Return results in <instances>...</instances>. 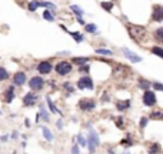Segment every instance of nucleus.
I'll return each instance as SVG.
<instances>
[{
    "label": "nucleus",
    "instance_id": "obj_1",
    "mask_svg": "<svg viewBox=\"0 0 163 154\" xmlns=\"http://www.w3.org/2000/svg\"><path fill=\"white\" fill-rule=\"evenodd\" d=\"M127 32H129L130 37L135 40L136 43L143 44V43H146V42H147V32H146V27L129 23V24H127Z\"/></svg>",
    "mask_w": 163,
    "mask_h": 154
},
{
    "label": "nucleus",
    "instance_id": "obj_2",
    "mask_svg": "<svg viewBox=\"0 0 163 154\" xmlns=\"http://www.w3.org/2000/svg\"><path fill=\"white\" fill-rule=\"evenodd\" d=\"M87 141H89V144H87V146H89V151L93 154V153H94V149H96L99 144H100L97 133L94 131L93 128H89V140H87Z\"/></svg>",
    "mask_w": 163,
    "mask_h": 154
},
{
    "label": "nucleus",
    "instance_id": "obj_3",
    "mask_svg": "<svg viewBox=\"0 0 163 154\" xmlns=\"http://www.w3.org/2000/svg\"><path fill=\"white\" fill-rule=\"evenodd\" d=\"M72 72V64L69 61H60L56 64V73L60 76H66Z\"/></svg>",
    "mask_w": 163,
    "mask_h": 154
},
{
    "label": "nucleus",
    "instance_id": "obj_4",
    "mask_svg": "<svg viewBox=\"0 0 163 154\" xmlns=\"http://www.w3.org/2000/svg\"><path fill=\"white\" fill-rule=\"evenodd\" d=\"M143 104L147 106V107H152V106L156 104V94L150 91V90H146L143 93Z\"/></svg>",
    "mask_w": 163,
    "mask_h": 154
},
{
    "label": "nucleus",
    "instance_id": "obj_5",
    "mask_svg": "<svg viewBox=\"0 0 163 154\" xmlns=\"http://www.w3.org/2000/svg\"><path fill=\"white\" fill-rule=\"evenodd\" d=\"M29 86H30V88L32 90H34V91H39V90H42L44 86V80L42 79V77H32L30 79V82H29Z\"/></svg>",
    "mask_w": 163,
    "mask_h": 154
},
{
    "label": "nucleus",
    "instance_id": "obj_6",
    "mask_svg": "<svg viewBox=\"0 0 163 154\" xmlns=\"http://www.w3.org/2000/svg\"><path fill=\"white\" fill-rule=\"evenodd\" d=\"M152 20H155V22H163V6L162 5L153 6Z\"/></svg>",
    "mask_w": 163,
    "mask_h": 154
},
{
    "label": "nucleus",
    "instance_id": "obj_7",
    "mask_svg": "<svg viewBox=\"0 0 163 154\" xmlns=\"http://www.w3.org/2000/svg\"><path fill=\"white\" fill-rule=\"evenodd\" d=\"M77 87L79 88H89V90H93V80L90 79L89 76H85L79 79V82H77Z\"/></svg>",
    "mask_w": 163,
    "mask_h": 154
},
{
    "label": "nucleus",
    "instance_id": "obj_8",
    "mask_svg": "<svg viewBox=\"0 0 163 154\" xmlns=\"http://www.w3.org/2000/svg\"><path fill=\"white\" fill-rule=\"evenodd\" d=\"M79 107H80L82 110H85V111H92L93 109L96 107V104H94V101H93V100L82 99L80 101H79Z\"/></svg>",
    "mask_w": 163,
    "mask_h": 154
},
{
    "label": "nucleus",
    "instance_id": "obj_9",
    "mask_svg": "<svg viewBox=\"0 0 163 154\" xmlns=\"http://www.w3.org/2000/svg\"><path fill=\"white\" fill-rule=\"evenodd\" d=\"M122 51H123V54H125L130 61H133V63H140V61H142V57H140V56L135 54V53H132L129 49H126V47H125V49L122 50Z\"/></svg>",
    "mask_w": 163,
    "mask_h": 154
},
{
    "label": "nucleus",
    "instance_id": "obj_10",
    "mask_svg": "<svg viewBox=\"0 0 163 154\" xmlns=\"http://www.w3.org/2000/svg\"><path fill=\"white\" fill-rule=\"evenodd\" d=\"M36 100H37V96L34 93H27L24 97H23V104L29 107V106H33L36 103Z\"/></svg>",
    "mask_w": 163,
    "mask_h": 154
},
{
    "label": "nucleus",
    "instance_id": "obj_11",
    "mask_svg": "<svg viewBox=\"0 0 163 154\" xmlns=\"http://www.w3.org/2000/svg\"><path fill=\"white\" fill-rule=\"evenodd\" d=\"M37 70H39V73H42V74H49V73L52 72V64H50L49 61H42L37 66Z\"/></svg>",
    "mask_w": 163,
    "mask_h": 154
},
{
    "label": "nucleus",
    "instance_id": "obj_12",
    "mask_svg": "<svg viewBox=\"0 0 163 154\" xmlns=\"http://www.w3.org/2000/svg\"><path fill=\"white\" fill-rule=\"evenodd\" d=\"M24 82H26V74L22 72L16 73L14 77H13V83H14L16 86H22V84H24Z\"/></svg>",
    "mask_w": 163,
    "mask_h": 154
},
{
    "label": "nucleus",
    "instance_id": "obj_13",
    "mask_svg": "<svg viewBox=\"0 0 163 154\" xmlns=\"http://www.w3.org/2000/svg\"><path fill=\"white\" fill-rule=\"evenodd\" d=\"M149 154H160L162 153V147H160V144L159 143H152L149 146Z\"/></svg>",
    "mask_w": 163,
    "mask_h": 154
},
{
    "label": "nucleus",
    "instance_id": "obj_14",
    "mask_svg": "<svg viewBox=\"0 0 163 154\" xmlns=\"http://www.w3.org/2000/svg\"><path fill=\"white\" fill-rule=\"evenodd\" d=\"M116 107L119 111H123V110H127L130 107V100H125V101H117L116 103Z\"/></svg>",
    "mask_w": 163,
    "mask_h": 154
},
{
    "label": "nucleus",
    "instance_id": "obj_15",
    "mask_svg": "<svg viewBox=\"0 0 163 154\" xmlns=\"http://www.w3.org/2000/svg\"><path fill=\"white\" fill-rule=\"evenodd\" d=\"M150 119L153 120H163V111L162 110H155L150 113Z\"/></svg>",
    "mask_w": 163,
    "mask_h": 154
},
{
    "label": "nucleus",
    "instance_id": "obj_16",
    "mask_svg": "<svg viewBox=\"0 0 163 154\" xmlns=\"http://www.w3.org/2000/svg\"><path fill=\"white\" fill-rule=\"evenodd\" d=\"M150 86H152V83L147 82V80H145V79H140V80H139V87L143 88L145 91H146V90H149V87H150Z\"/></svg>",
    "mask_w": 163,
    "mask_h": 154
},
{
    "label": "nucleus",
    "instance_id": "obj_17",
    "mask_svg": "<svg viewBox=\"0 0 163 154\" xmlns=\"http://www.w3.org/2000/svg\"><path fill=\"white\" fill-rule=\"evenodd\" d=\"M155 40H158L159 43H163V27H159L155 32Z\"/></svg>",
    "mask_w": 163,
    "mask_h": 154
},
{
    "label": "nucleus",
    "instance_id": "obj_18",
    "mask_svg": "<svg viewBox=\"0 0 163 154\" xmlns=\"http://www.w3.org/2000/svg\"><path fill=\"white\" fill-rule=\"evenodd\" d=\"M42 133H43L44 138H46L47 141H52V140H53V134L50 133V130L47 128V127H43V128H42Z\"/></svg>",
    "mask_w": 163,
    "mask_h": 154
},
{
    "label": "nucleus",
    "instance_id": "obj_19",
    "mask_svg": "<svg viewBox=\"0 0 163 154\" xmlns=\"http://www.w3.org/2000/svg\"><path fill=\"white\" fill-rule=\"evenodd\" d=\"M5 100L7 101V103H10L11 100H13V87H9L7 90H6V93H5Z\"/></svg>",
    "mask_w": 163,
    "mask_h": 154
},
{
    "label": "nucleus",
    "instance_id": "obj_20",
    "mask_svg": "<svg viewBox=\"0 0 163 154\" xmlns=\"http://www.w3.org/2000/svg\"><path fill=\"white\" fill-rule=\"evenodd\" d=\"M150 51H152L153 54L159 56L160 59H163V49H162V47H158V46H155V47H152V49H150Z\"/></svg>",
    "mask_w": 163,
    "mask_h": 154
},
{
    "label": "nucleus",
    "instance_id": "obj_21",
    "mask_svg": "<svg viewBox=\"0 0 163 154\" xmlns=\"http://www.w3.org/2000/svg\"><path fill=\"white\" fill-rule=\"evenodd\" d=\"M73 63H75V64H79V66H83V64H85V63H86V61H89V59H87V57H75V59H73Z\"/></svg>",
    "mask_w": 163,
    "mask_h": 154
},
{
    "label": "nucleus",
    "instance_id": "obj_22",
    "mask_svg": "<svg viewBox=\"0 0 163 154\" xmlns=\"http://www.w3.org/2000/svg\"><path fill=\"white\" fill-rule=\"evenodd\" d=\"M9 79V73L6 70L5 67H0V82H3V80H7Z\"/></svg>",
    "mask_w": 163,
    "mask_h": 154
},
{
    "label": "nucleus",
    "instance_id": "obj_23",
    "mask_svg": "<svg viewBox=\"0 0 163 154\" xmlns=\"http://www.w3.org/2000/svg\"><path fill=\"white\" fill-rule=\"evenodd\" d=\"M40 116H42V119H43L44 121H49V114H47V111H46V109H44V106L42 104L40 106Z\"/></svg>",
    "mask_w": 163,
    "mask_h": 154
},
{
    "label": "nucleus",
    "instance_id": "obj_24",
    "mask_svg": "<svg viewBox=\"0 0 163 154\" xmlns=\"http://www.w3.org/2000/svg\"><path fill=\"white\" fill-rule=\"evenodd\" d=\"M100 6H102L106 11H112V9H113V3H110V2H102Z\"/></svg>",
    "mask_w": 163,
    "mask_h": 154
},
{
    "label": "nucleus",
    "instance_id": "obj_25",
    "mask_svg": "<svg viewBox=\"0 0 163 154\" xmlns=\"http://www.w3.org/2000/svg\"><path fill=\"white\" fill-rule=\"evenodd\" d=\"M43 19H44V20H47V22H53V20H54V17L52 16V13H50L49 10L43 11Z\"/></svg>",
    "mask_w": 163,
    "mask_h": 154
},
{
    "label": "nucleus",
    "instance_id": "obj_26",
    "mask_svg": "<svg viewBox=\"0 0 163 154\" xmlns=\"http://www.w3.org/2000/svg\"><path fill=\"white\" fill-rule=\"evenodd\" d=\"M39 6H40V3H39V2H36V0H33V2H30V3H29V10L34 11L39 7Z\"/></svg>",
    "mask_w": 163,
    "mask_h": 154
},
{
    "label": "nucleus",
    "instance_id": "obj_27",
    "mask_svg": "<svg viewBox=\"0 0 163 154\" xmlns=\"http://www.w3.org/2000/svg\"><path fill=\"white\" fill-rule=\"evenodd\" d=\"M70 9H72V10H73V11H75V13H76V14H77V16H79V17H80L82 14H83V10H82L80 7H77V6L72 5V6H70Z\"/></svg>",
    "mask_w": 163,
    "mask_h": 154
},
{
    "label": "nucleus",
    "instance_id": "obj_28",
    "mask_svg": "<svg viewBox=\"0 0 163 154\" xmlns=\"http://www.w3.org/2000/svg\"><path fill=\"white\" fill-rule=\"evenodd\" d=\"M46 101H47V104H49V107H50V110L53 111V113H60V111L57 110V109H56V106H54L53 103H52V100H50L49 97H47V99H46Z\"/></svg>",
    "mask_w": 163,
    "mask_h": 154
},
{
    "label": "nucleus",
    "instance_id": "obj_29",
    "mask_svg": "<svg viewBox=\"0 0 163 154\" xmlns=\"http://www.w3.org/2000/svg\"><path fill=\"white\" fill-rule=\"evenodd\" d=\"M96 53H99V54H106V56L112 54V51L107 50V49H97V50H96Z\"/></svg>",
    "mask_w": 163,
    "mask_h": 154
},
{
    "label": "nucleus",
    "instance_id": "obj_30",
    "mask_svg": "<svg viewBox=\"0 0 163 154\" xmlns=\"http://www.w3.org/2000/svg\"><path fill=\"white\" fill-rule=\"evenodd\" d=\"M72 36H73V37H75V40H76L77 43H80L82 40H83V36H82L80 33H75V32H73V33H70Z\"/></svg>",
    "mask_w": 163,
    "mask_h": 154
},
{
    "label": "nucleus",
    "instance_id": "obj_31",
    "mask_svg": "<svg viewBox=\"0 0 163 154\" xmlns=\"http://www.w3.org/2000/svg\"><path fill=\"white\" fill-rule=\"evenodd\" d=\"M152 86H153V87H155V90H159V91H163V84H162V83L155 82V83H152Z\"/></svg>",
    "mask_w": 163,
    "mask_h": 154
},
{
    "label": "nucleus",
    "instance_id": "obj_32",
    "mask_svg": "<svg viewBox=\"0 0 163 154\" xmlns=\"http://www.w3.org/2000/svg\"><path fill=\"white\" fill-rule=\"evenodd\" d=\"M86 30L87 32H90V33H94V32H96V30H97V29H96V24H87L86 26Z\"/></svg>",
    "mask_w": 163,
    "mask_h": 154
},
{
    "label": "nucleus",
    "instance_id": "obj_33",
    "mask_svg": "<svg viewBox=\"0 0 163 154\" xmlns=\"http://www.w3.org/2000/svg\"><path fill=\"white\" fill-rule=\"evenodd\" d=\"M120 144H122V146H132V141H130V137H127V138H123V140H122V141H120Z\"/></svg>",
    "mask_w": 163,
    "mask_h": 154
},
{
    "label": "nucleus",
    "instance_id": "obj_34",
    "mask_svg": "<svg viewBox=\"0 0 163 154\" xmlns=\"http://www.w3.org/2000/svg\"><path fill=\"white\" fill-rule=\"evenodd\" d=\"M40 6H43V7H50V9H56V6L52 5V3H49V2H42Z\"/></svg>",
    "mask_w": 163,
    "mask_h": 154
},
{
    "label": "nucleus",
    "instance_id": "obj_35",
    "mask_svg": "<svg viewBox=\"0 0 163 154\" xmlns=\"http://www.w3.org/2000/svg\"><path fill=\"white\" fill-rule=\"evenodd\" d=\"M147 120H149L147 117H142V119H140V128H145V127H146Z\"/></svg>",
    "mask_w": 163,
    "mask_h": 154
},
{
    "label": "nucleus",
    "instance_id": "obj_36",
    "mask_svg": "<svg viewBox=\"0 0 163 154\" xmlns=\"http://www.w3.org/2000/svg\"><path fill=\"white\" fill-rule=\"evenodd\" d=\"M77 140H79V144H80V146H86V140H85V137H83L82 134L77 136Z\"/></svg>",
    "mask_w": 163,
    "mask_h": 154
},
{
    "label": "nucleus",
    "instance_id": "obj_37",
    "mask_svg": "<svg viewBox=\"0 0 163 154\" xmlns=\"http://www.w3.org/2000/svg\"><path fill=\"white\" fill-rule=\"evenodd\" d=\"M65 90H67L69 93H72V91H73V87L70 86V83H65Z\"/></svg>",
    "mask_w": 163,
    "mask_h": 154
},
{
    "label": "nucleus",
    "instance_id": "obj_38",
    "mask_svg": "<svg viewBox=\"0 0 163 154\" xmlns=\"http://www.w3.org/2000/svg\"><path fill=\"white\" fill-rule=\"evenodd\" d=\"M116 124H117V127H123V121H122V117H117V120H116Z\"/></svg>",
    "mask_w": 163,
    "mask_h": 154
},
{
    "label": "nucleus",
    "instance_id": "obj_39",
    "mask_svg": "<svg viewBox=\"0 0 163 154\" xmlns=\"http://www.w3.org/2000/svg\"><path fill=\"white\" fill-rule=\"evenodd\" d=\"M79 70H80V73H87L89 72V66H80Z\"/></svg>",
    "mask_w": 163,
    "mask_h": 154
},
{
    "label": "nucleus",
    "instance_id": "obj_40",
    "mask_svg": "<svg viewBox=\"0 0 163 154\" xmlns=\"http://www.w3.org/2000/svg\"><path fill=\"white\" fill-rule=\"evenodd\" d=\"M80 151H79V147L77 146H73V149H72V154H79Z\"/></svg>",
    "mask_w": 163,
    "mask_h": 154
},
{
    "label": "nucleus",
    "instance_id": "obj_41",
    "mask_svg": "<svg viewBox=\"0 0 163 154\" xmlns=\"http://www.w3.org/2000/svg\"><path fill=\"white\" fill-rule=\"evenodd\" d=\"M126 154H127V153H126Z\"/></svg>",
    "mask_w": 163,
    "mask_h": 154
}]
</instances>
